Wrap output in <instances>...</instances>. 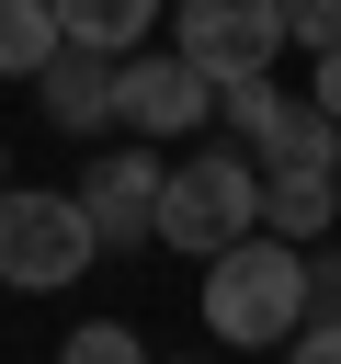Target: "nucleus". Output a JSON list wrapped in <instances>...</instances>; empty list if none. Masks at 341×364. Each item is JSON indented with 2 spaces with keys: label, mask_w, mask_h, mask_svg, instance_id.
<instances>
[{
  "label": "nucleus",
  "mask_w": 341,
  "mask_h": 364,
  "mask_svg": "<svg viewBox=\"0 0 341 364\" xmlns=\"http://www.w3.org/2000/svg\"><path fill=\"white\" fill-rule=\"evenodd\" d=\"M284 46H341V0H284Z\"/></svg>",
  "instance_id": "obj_13"
},
{
  "label": "nucleus",
  "mask_w": 341,
  "mask_h": 364,
  "mask_svg": "<svg viewBox=\"0 0 341 364\" xmlns=\"http://www.w3.org/2000/svg\"><path fill=\"white\" fill-rule=\"evenodd\" d=\"M34 102H45V125H57V136L114 125V57H102V46H57V57L34 68Z\"/></svg>",
  "instance_id": "obj_8"
},
{
  "label": "nucleus",
  "mask_w": 341,
  "mask_h": 364,
  "mask_svg": "<svg viewBox=\"0 0 341 364\" xmlns=\"http://www.w3.org/2000/svg\"><path fill=\"white\" fill-rule=\"evenodd\" d=\"M261 228V159L250 148H193L170 182H159V250H182V262H216L227 239H250Z\"/></svg>",
  "instance_id": "obj_2"
},
{
  "label": "nucleus",
  "mask_w": 341,
  "mask_h": 364,
  "mask_svg": "<svg viewBox=\"0 0 341 364\" xmlns=\"http://www.w3.org/2000/svg\"><path fill=\"white\" fill-rule=\"evenodd\" d=\"M307 318H341V250H307Z\"/></svg>",
  "instance_id": "obj_14"
},
{
  "label": "nucleus",
  "mask_w": 341,
  "mask_h": 364,
  "mask_svg": "<svg viewBox=\"0 0 341 364\" xmlns=\"http://www.w3.org/2000/svg\"><path fill=\"white\" fill-rule=\"evenodd\" d=\"M91 216H80V193H45V182H0V284L11 296H57V284H80L91 273Z\"/></svg>",
  "instance_id": "obj_3"
},
{
  "label": "nucleus",
  "mask_w": 341,
  "mask_h": 364,
  "mask_svg": "<svg viewBox=\"0 0 341 364\" xmlns=\"http://www.w3.org/2000/svg\"><path fill=\"white\" fill-rule=\"evenodd\" d=\"M205 80H250L284 57V0H182V34H170Z\"/></svg>",
  "instance_id": "obj_6"
},
{
  "label": "nucleus",
  "mask_w": 341,
  "mask_h": 364,
  "mask_svg": "<svg viewBox=\"0 0 341 364\" xmlns=\"http://www.w3.org/2000/svg\"><path fill=\"white\" fill-rule=\"evenodd\" d=\"M159 182H170L159 148H114V159H91V182H80L91 239H102V250H136V239L159 228Z\"/></svg>",
  "instance_id": "obj_7"
},
{
  "label": "nucleus",
  "mask_w": 341,
  "mask_h": 364,
  "mask_svg": "<svg viewBox=\"0 0 341 364\" xmlns=\"http://www.w3.org/2000/svg\"><path fill=\"white\" fill-rule=\"evenodd\" d=\"M307 102H318V114L341 125V46H318V91H307Z\"/></svg>",
  "instance_id": "obj_16"
},
{
  "label": "nucleus",
  "mask_w": 341,
  "mask_h": 364,
  "mask_svg": "<svg viewBox=\"0 0 341 364\" xmlns=\"http://www.w3.org/2000/svg\"><path fill=\"white\" fill-rule=\"evenodd\" d=\"M330 216H341V159H284V171H261V228H273V239L318 250Z\"/></svg>",
  "instance_id": "obj_9"
},
{
  "label": "nucleus",
  "mask_w": 341,
  "mask_h": 364,
  "mask_svg": "<svg viewBox=\"0 0 341 364\" xmlns=\"http://www.w3.org/2000/svg\"><path fill=\"white\" fill-rule=\"evenodd\" d=\"M159 23V0H57V34L68 46H102V57H136Z\"/></svg>",
  "instance_id": "obj_10"
},
{
  "label": "nucleus",
  "mask_w": 341,
  "mask_h": 364,
  "mask_svg": "<svg viewBox=\"0 0 341 364\" xmlns=\"http://www.w3.org/2000/svg\"><path fill=\"white\" fill-rule=\"evenodd\" d=\"M57 46H68L57 34V0H0V80H34Z\"/></svg>",
  "instance_id": "obj_11"
},
{
  "label": "nucleus",
  "mask_w": 341,
  "mask_h": 364,
  "mask_svg": "<svg viewBox=\"0 0 341 364\" xmlns=\"http://www.w3.org/2000/svg\"><path fill=\"white\" fill-rule=\"evenodd\" d=\"M57 364H148V341H136L125 318H91V330H68V341H57Z\"/></svg>",
  "instance_id": "obj_12"
},
{
  "label": "nucleus",
  "mask_w": 341,
  "mask_h": 364,
  "mask_svg": "<svg viewBox=\"0 0 341 364\" xmlns=\"http://www.w3.org/2000/svg\"><path fill=\"white\" fill-rule=\"evenodd\" d=\"M193 296H205V330H216L227 353H273V341L307 330V250L273 239V228H250V239H227V250L205 262Z\"/></svg>",
  "instance_id": "obj_1"
},
{
  "label": "nucleus",
  "mask_w": 341,
  "mask_h": 364,
  "mask_svg": "<svg viewBox=\"0 0 341 364\" xmlns=\"http://www.w3.org/2000/svg\"><path fill=\"white\" fill-rule=\"evenodd\" d=\"M216 114L239 125V148H250L261 171H284V159H341V125H330L318 102L273 91V68H250V80H216Z\"/></svg>",
  "instance_id": "obj_5"
},
{
  "label": "nucleus",
  "mask_w": 341,
  "mask_h": 364,
  "mask_svg": "<svg viewBox=\"0 0 341 364\" xmlns=\"http://www.w3.org/2000/svg\"><path fill=\"white\" fill-rule=\"evenodd\" d=\"M0 182H11V148H0Z\"/></svg>",
  "instance_id": "obj_17"
},
{
  "label": "nucleus",
  "mask_w": 341,
  "mask_h": 364,
  "mask_svg": "<svg viewBox=\"0 0 341 364\" xmlns=\"http://www.w3.org/2000/svg\"><path fill=\"white\" fill-rule=\"evenodd\" d=\"M284 364H341V318H307V330L284 341Z\"/></svg>",
  "instance_id": "obj_15"
},
{
  "label": "nucleus",
  "mask_w": 341,
  "mask_h": 364,
  "mask_svg": "<svg viewBox=\"0 0 341 364\" xmlns=\"http://www.w3.org/2000/svg\"><path fill=\"white\" fill-rule=\"evenodd\" d=\"M114 114H125L148 148H170V136H193V125L216 114V80H205L182 46H136V57H114Z\"/></svg>",
  "instance_id": "obj_4"
},
{
  "label": "nucleus",
  "mask_w": 341,
  "mask_h": 364,
  "mask_svg": "<svg viewBox=\"0 0 341 364\" xmlns=\"http://www.w3.org/2000/svg\"><path fill=\"white\" fill-rule=\"evenodd\" d=\"M182 364H205V353H182Z\"/></svg>",
  "instance_id": "obj_18"
}]
</instances>
